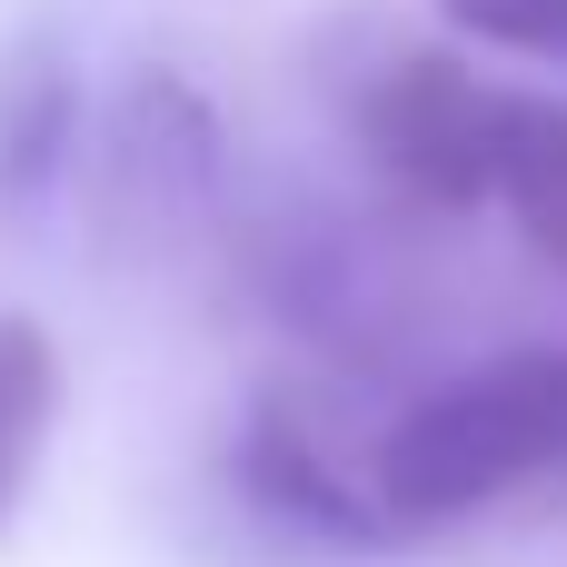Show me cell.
<instances>
[{"label":"cell","mask_w":567,"mask_h":567,"mask_svg":"<svg viewBox=\"0 0 567 567\" xmlns=\"http://www.w3.org/2000/svg\"><path fill=\"white\" fill-rule=\"evenodd\" d=\"M498 140H508V90L449 50H409L359 90L369 169L419 209H449V219L498 209Z\"/></svg>","instance_id":"2"},{"label":"cell","mask_w":567,"mask_h":567,"mask_svg":"<svg viewBox=\"0 0 567 567\" xmlns=\"http://www.w3.org/2000/svg\"><path fill=\"white\" fill-rule=\"evenodd\" d=\"M548 468H567V349H508L389 419L369 498L389 508V528H439L498 508Z\"/></svg>","instance_id":"1"},{"label":"cell","mask_w":567,"mask_h":567,"mask_svg":"<svg viewBox=\"0 0 567 567\" xmlns=\"http://www.w3.org/2000/svg\"><path fill=\"white\" fill-rule=\"evenodd\" d=\"M249 488H259L269 508H289V518L329 528V538H389V508H379V498H349L339 468H329L289 419H259V429H249Z\"/></svg>","instance_id":"6"},{"label":"cell","mask_w":567,"mask_h":567,"mask_svg":"<svg viewBox=\"0 0 567 567\" xmlns=\"http://www.w3.org/2000/svg\"><path fill=\"white\" fill-rule=\"evenodd\" d=\"M498 209L518 239L567 269V100L508 90V140H498Z\"/></svg>","instance_id":"5"},{"label":"cell","mask_w":567,"mask_h":567,"mask_svg":"<svg viewBox=\"0 0 567 567\" xmlns=\"http://www.w3.org/2000/svg\"><path fill=\"white\" fill-rule=\"evenodd\" d=\"M449 30L508 50V60H558L567 70V0H429Z\"/></svg>","instance_id":"7"},{"label":"cell","mask_w":567,"mask_h":567,"mask_svg":"<svg viewBox=\"0 0 567 567\" xmlns=\"http://www.w3.org/2000/svg\"><path fill=\"white\" fill-rule=\"evenodd\" d=\"M50 419H60V349H50L40 319L0 309V538L20 528V498L40 478Z\"/></svg>","instance_id":"4"},{"label":"cell","mask_w":567,"mask_h":567,"mask_svg":"<svg viewBox=\"0 0 567 567\" xmlns=\"http://www.w3.org/2000/svg\"><path fill=\"white\" fill-rule=\"evenodd\" d=\"M70 130H80V80L50 40L0 50V209H30L60 169H70Z\"/></svg>","instance_id":"3"}]
</instances>
